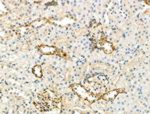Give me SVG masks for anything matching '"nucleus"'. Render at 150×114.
Masks as SVG:
<instances>
[{"label":"nucleus","instance_id":"1","mask_svg":"<svg viewBox=\"0 0 150 114\" xmlns=\"http://www.w3.org/2000/svg\"><path fill=\"white\" fill-rule=\"evenodd\" d=\"M97 46H98V47H100V48H102L103 51L105 52V53H107V54L111 53V52L113 51V49H114V47H113L112 43L109 42V41H105V40H103V41H101V42H99Z\"/></svg>","mask_w":150,"mask_h":114},{"label":"nucleus","instance_id":"2","mask_svg":"<svg viewBox=\"0 0 150 114\" xmlns=\"http://www.w3.org/2000/svg\"><path fill=\"white\" fill-rule=\"evenodd\" d=\"M73 91L75 93L77 94L79 97H82V98H87L88 97V92L86 91V89L84 88L83 86L81 85H78V84H76V85H73Z\"/></svg>","mask_w":150,"mask_h":114},{"label":"nucleus","instance_id":"5","mask_svg":"<svg viewBox=\"0 0 150 114\" xmlns=\"http://www.w3.org/2000/svg\"><path fill=\"white\" fill-rule=\"evenodd\" d=\"M32 72H33V74H34L35 76L39 77V78L42 76V69H41L40 65H35V66L32 68Z\"/></svg>","mask_w":150,"mask_h":114},{"label":"nucleus","instance_id":"3","mask_svg":"<svg viewBox=\"0 0 150 114\" xmlns=\"http://www.w3.org/2000/svg\"><path fill=\"white\" fill-rule=\"evenodd\" d=\"M38 50L43 53V54H54L57 52V49L53 46H48V45H41L38 47Z\"/></svg>","mask_w":150,"mask_h":114},{"label":"nucleus","instance_id":"4","mask_svg":"<svg viewBox=\"0 0 150 114\" xmlns=\"http://www.w3.org/2000/svg\"><path fill=\"white\" fill-rule=\"evenodd\" d=\"M118 93H119V90H111L107 92L106 94H103L102 98L105 99V100H112V99H114L118 95Z\"/></svg>","mask_w":150,"mask_h":114}]
</instances>
